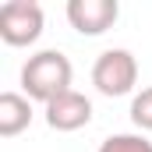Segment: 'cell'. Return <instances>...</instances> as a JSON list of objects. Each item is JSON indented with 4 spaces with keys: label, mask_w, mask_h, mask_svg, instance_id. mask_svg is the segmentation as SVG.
I'll return each instance as SVG.
<instances>
[{
    "label": "cell",
    "mask_w": 152,
    "mask_h": 152,
    "mask_svg": "<svg viewBox=\"0 0 152 152\" xmlns=\"http://www.w3.org/2000/svg\"><path fill=\"white\" fill-rule=\"evenodd\" d=\"M131 120H134V127L152 131V85L142 88V92L131 99Z\"/></svg>",
    "instance_id": "obj_8"
},
{
    "label": "cell",
    "mask_w": 152,
    "mask_h": 152,
    "mask_svg": "<svg viewBox=\"0 0 152 152\" xmlns=\"http://www.w3.org/2000/svg\"><path fill=\"white\" fill-rule=\"evenodd\" d=\"M99 152H152V142L142 134H110L103 138Z\"/></svg>",
    "instance_id": "obj_7"
},
{
    "label": "cell",
    "mask_w": 152,
    "mask_h": 152,
    "mask_svg": "<svg viewBox=\"0 0 152 152\" xmlns=\"http://www.w3.org/2000/svg\"><path fill=\"white\" fill-rule=\"evenodd\" d=\"M120 18V4L117 0H71L67 4V21L81 36H103L106 28H113Z\"/></svg>",
    "instance_id": "obj_4"
},
{
    "label": "cell",
    "mask_w": 152,
    "mask_h": 152,
    "mask_svg": "<svg viewBox=\"0 0 152 152\" xmlns=\"http://www.w3.org/2000/svg\"><path fill=\"white\" fill-rule=\"evenodd\" d=\"M71 60L60 53V50H39L25 60L21 67V88L28 99L39 103H53L57 96L71 92Z\"/></svg>",
    "instance_id": "obj_1"
},
{
    "label": "cell",
    "mask_w": 152,
    "mask_h": 152,
    "mask_svg": "<svg viewBox=\"0 0 152 152\" xmlns=\"http://www.w3.org/2000/svg\"><path fill=\"white\" fill-rule=\"evenodd\" d=\"M92 120V103L81 96V92H64L57 96L53 103H46V124L53 131H78Z\"/></svg>",
    "instance_id": "obj_5"
},
{
    "label": "cell",
    "mask_w": 152,
    "mask_h": 152,
    "mask_svg": "<svg viewBox=\"0 0 152 152\" xmlns=\"http://www.w3.org/2000/svg\"><path fill=\"white\" fill-rule=\"evenodd\" d=\"M42 36V7L36 0H7L0 7V39L7 46H32Z\"/></svg>",
    "instance_id": "obj_3"
},
{
    "label": "cell",
    "mask_w": 152,
    "mask_h": 152,
    "mask_svg": "<svg viewBox=\"0 0 152 152\" xmlns=\"http://www.w3.org/2000/svg\"><path fill=\"white\" fill-rule=\"evenodd\" d=\"M138 81V60L131 50H103L92 64V85L103 92V96H127Z\"/></svg>",
    "instance_id": "obj_2"
},
{
    "label": "cell",
    "mask_w": 152,
    "mask_h": 152,
    "mask_svg": "<svg viewBox=\"0 0 152 152\" xmlns=\"http://www.w3.org/2000/svg\"><path fill=\"white\" fill-rule=\"evenodd\" d=\"M32 124V103L28 96L4 92L0 96V138H14Z\"/></svg>",
    "instance_id": "obj_6"
}]
</instances>
